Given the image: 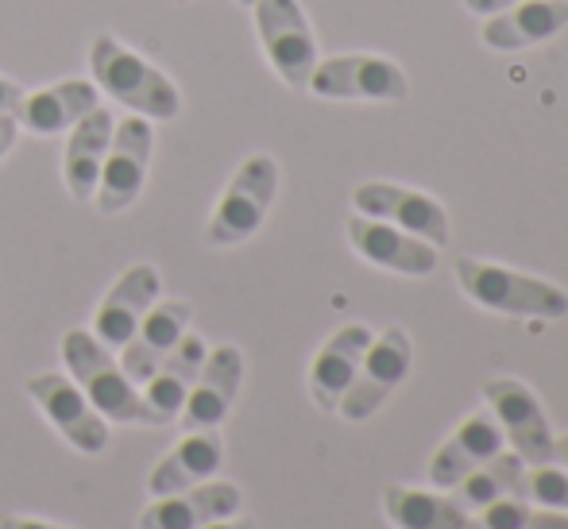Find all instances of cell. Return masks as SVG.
<instances>
[{"instance_id":"cell-1","label":"cell","mask_w":568,"mask_h":529,"mask_svg":"<svg viewBox=\"0 0 568 529\" xmlns=\"http://www.w3.org/2000/svg\"><path fill=\"white\" fill-rule=\"evenodd\" d=\"M90 74L101 93L143 120H174L182 112L179 85L116 35H98L90 43Z\"/></svg>"},{"instance_id":"cell-2","label":"cell","mask_w":568,"mask_h":529,"mask_svg":"<svg viewBox=\"0 0 568 529\" xmlns=\"http://www.w3.org/2000/svg\"><path fill=\"white\" fill-rule=\"evenodd\" d=\"M62 364H67L70 379L82 387V395L98 406V414L105 421L159 425L155 414L143 403V395L135 390V383L124 375L120 359H113V348H105L93 333L70 328V333L62 336Z\"/></svg>"},{"instance_id":"cell-3","label":"cell","mask_w":568,"mask_h":529,"mask_svg":"<svg viewBox=\"0 0 568 529\" xmlns=\"http://www.w3.org/2000/svg\"><path fill=\"white\" fill-rule=\"evenodd\" d=\"M453 271L460 291L479 309H491V314L503 317H538V321H557L568 314V294L557 283H546V278L523 275V271H510L503 263L471 260V255H460L453 263Z\"/></svg>"},{"instance_id":"cell-4","label":"cell","mask_w":568,"mask_h":529,"mask_svg":"<svg viewBox=\"0 0 568 529\" xmlns=\"http://www.w3.org/2000/svg\"><path fill=\"white\" fill-rule=\"evenodd\" d=\"M275 190H278L275 159L271 155L244 159L225 186V194H221L217 210L210 216L205 240H210L213 247H236V244H244V240H252L255 232L263 228V221H267Z\"/></svg>"},{"instance_id":"cell-5","label":"cell","mask_w":568,"mask_h":529,"mask_svg":"<svg viewBox=\"0 0 568 529\" xmlns=\"http://www.w3.org/2000/svg\"><path fill=\"white\" fill-rule=\"evenodd\" d=\"M255 35L271 70L291 90H306L317 67V39L298 0H255Z\"/></svg>"},{"instance_id":"cell-6","label":"cell","mask_w":568,"mask_h":529,"mask_svg":"<svg viewBox=\"0 0 568 529\" xmlns=\"http://www.w3.org/2000/svg\"><path fill=\"white\" fill-rule=\"evenodd\" d=\"M306 90L325 101L398 105L410 93V82H406V70L383 54H333V59H317Z\"/></svg>"},{"instance_id":"cell-7","label":"cell","mask_w":568,"mask_h":529,"mask_svg":"<svg viewBox=\"0 0 568 529\" xmlns=\"http://www.w3.org/2000/svg\"><path fill=\"white\" fill-rule=\"evenodd\" d=\"M410 359H414V348H410V336H406L403 325H390L383 328L379 336H372L367 344L364 359L356 367V379L352 387L344 390L337 414L344 421H367L398 387L403 379L410 375Z\"/></svg>"},{"instance_id":"cell-8","label":"cell","mask_w":568,"mask_h":529,"mask_svg":"<svg viewBox=\"0 0 568 529\" xmlns=\"http://www.w3.org/2000/svg\"><path fill=\"white\" fill-rule=\"evenodd\" d=\"M484 398L491 418L499 421L503 437L515 445L523 464H554V433H549V418L541 410L538 395L526 387L523 379L510 375H495L484 383Z\"/></svg>"},{"instance_id":"cell-9","label":"cell","mask_w":568,"mask_h":529,"mask_svg":"<svg viewBox=\"0 0 568 529\" xmlns=\"http://www.w3.org/2000/svg\"><path fill=\"white\" fill-rule=\"evenodd\" d=\"M28 395L31 403L43 410V418L85 456H98L105 452L109 445V421L98 414V406L82 395L74 379L59 372H43V375H31L28 379Z\"/></svg>"},{"instance_id":"cell-10","label":"cell","mask_w":568,"mask_h":529,"mask_svg":"<svg viewBox=\"0 0 568 529\" xmlns=\"http://www.w3.org/2000/svg\"><path fill=\"white\" fill-rule=\"evenodd\" d=\"M151 147H155V132H151V120L128 116L113 128V143H109L105 166H101L98 182V210L105 216L124 213L128 205L140 197L143 182H148V163Z\"/></svg>"},{"instance_id":"cell-11","label":"cell","mask_w":568,"mask_h":529,"mask_svg":"<svg viewBox=\"0 0 568 529\" xmlns=\"http://www.w3.org/2000/svg\"><path fill=\"white\" fill-rule=\"evenodd\" d=\"M352 205H356V213L395 224V228L410 232L434 247L449 244V216L437 197L422 194V190L395 186V182H364L352 190Z\"/></svg>"},{"instance_id":"cell-12","label":"cell","mask_w":568,"mask_h":529,"mask_svg":"<svg viewBox=\"0 0 568 529\" xmlns=\"http://www.w3.org/2000/svg\"><path fill=\"white\" fill-rule=\"evenodd\" d=\"M344 228H348L352 252L372 263V267L395 271V275H406V278H426L437 271V247L410 236V232L395 228V224L352 213Z\"/></svg>"},{"instance_id":"cell-13","label":"cell","mask_w":568,"mask_h":529,"mask_svg":"<svg viewBox=\"0 0 568 529\" xmlns=\"http://www.w3.org/2000/svg\"><path fill=\"white\" fill-rule=\"evenodd\" d=\"M240 383H244V352L236 344H221V348L205 352L202 372L182 403V425L186 429H217L236 403Z\"/></svg>"},{"instance_id":"cell-14","label":"cell","mask_w":568,"mask_h":529,"mask_svg":"<svg viewBox=\"0 0 568 529\" xmlns=\"http://www.w3.org/2000/svg\"><path fill=\"white\" fill-rule=\"evenodd\" d=\"M240 510V487L225 479H205L197 487L174 495H159L140 515V529H202L225 522Z\"/></svg>"},{"instance_id":"cell-15","label":"cell","mask_w":568,"mask_h":529,"mask_svg":"<svg viewBox=\"0 0 568 529\" xmlns=\"http://www.w3.org/2000/svg\"><path fill=\"white\" fill-rule=\"evenodd\" d=\"M159 302V271L151 263H135L113 283V291L105 294V302L98 306L93 317V336L105 348H124L128 336L135 333L148 309Z\"/></svg>"},{"instance_id":"cell-16","label":"cell","mask_w":568,"mask_h":529,"mask_svg":"<svg viewBox=\"0 0 568 529\" xmlns=\"http://www.w3.org/2000/svg\"><path fill=\"white\" fill-rule=\"evenodd\" d=\"M190 321H194V306L190 302H155L148 317L135 325L128 344L120 348V367L132 383H148L151 372L163 364V356L186 336Z\"/></svg>"},{"instance_id":"cell-17","label":"cell","mask_w":568,"mask_h":529,"mask_svg":"<svg viewBox=\"0 0 568 529\" xmlns=\"http://www.w3.org/2000/svg\"><path fill=\"white\" fill-rule=\"evenodd\" d=\"M372 336H375L372 328H367L364 321H356V325H341L337 333L322 344V352H317L314 364H310V398H314L317 410L333 414L341 406L344 390L356 379V367H359V359H364Z\"/></svg>"},{"instance_id":"cell-18","label":"cell","mask_w":568,"mask_h":529,"mask_svg":"<svg viewBox=\"0 0 568 529\" xmlns=\"http://www.w3.org/2000/svg\"><path fill=\"white\" fill-rule=\"evenodd\" d=\"M503 429L491 418V410H479L471 418H464L456 425V433L445 440L442 448L429 460V484L449 491L453 484H460L468 471H476L479 464H487L495 452H503Z\"/></svg>"},{"instance_id":"cell-19","label":"cell","mask_w":568,"mask_h":529,"mask_svg":"<svg viewBox=\"0 0 568 529\" xmlns=\"http://www.w3.org/2000/svg\"><path fill=\"white\" fill-rule=\"evenodd\" d=\"M98 105H101L98 85L85 82V78H67V82H54L47 90L23 93L20 109H16V124L36 135H62L82 116H90Z\"/></svg>"},{"instance_id":"cell-20","label":"cell","mask_w":568,"mask_h":529,"mask_svg":"<svg viewBox=\"0 0 568 529\" xmlns=\"http://www.w3.org/2000/svg\"><path fill=\"white\" fill-rule=\"evenodd\" d=\"M225 464V440L217 429H186V437L151 468L148 491L155 495H174L197 487L205 479H213Z\"/></svg>"},{"instance_id":"cell-21","label":"cell","mask_w":568,"mask_h":529,"mask_svg":"<svg viewBox=\"0 0 568 529\" xmlns=\"http://www.w3.org/2000/svg\"><path fill=\"white\" fill-rule=\"evenodd\" d=\"M113 112L93 109L90 116H82L67 135V151H62V179L74 202H93L101 182V166H105L109 143H113Z\"/></svg>"},{"instance_id":"cell-22","label":"cell","mask_w":568,"mask_h":529,"mask_svg":"<svg viewBox=\"0 0 568 529\" xmlns=\"http://www.w3.org/2000/svg\"><path fill=\"white\" fill-rule=\"evenodd\" d=\"M205 352L210 348H205L202 336L186 328V336L166 352L163 364H159L155 372H151V379L143 383V403H148V410L155 414L159 425L179 421L182 403H186L190 387H194L197 372H202V364H205Z\"/></svg>"},{"instance_id":"cell-23","label":"cell","mask_w":568,"mask_h":529,"mask_svg":"<svg viewBox=\"0 0 568 529\" xmlns=\"http://www.w3.org/2000/svg\"><path fill=\"white\" fill-rule=\"evenodd\" d=\"M568 28V0H523L484 20V47L491 51H523L546 43Z\"/></svg>"},{"instance_id":"cell-24","label":"cell","mask_w":568,"mask_h":529,"mask_svg":"<svg viewBox=\"0 0 568 529\" xmlns=\"http://www.w3.org/2000/svg\"><path fill=\"white\" fill-rule=\"evenodd\" d=\"M383 515L395 529H460L464 515L449 495L414 491V487H383Z\"/></svg>"},{"instance_id":"cell-25","label":"cell","mask_w":568,"mask_h":529,"mask_svg":"<svg viewBox=\"0 0 568 529\" xmlns=\"http://www.w3.org/2000/svg\"><path fill=\"white\" fill-rule=\"evenodd\" d=\"M523 476V456L518 452H495L487 464H479L476 471L460 479V484L449 487V499L464 515H476V510L491 507V502L515 495V484Z\"/></svg>"},{"instance_id":"cell-26","label":"cell","mask_w":568,"mask_h":529,"mask_svg":"<svg viewBox=\"0 0 568 529\" xmlns=\"http://www.w3.org/2000/svg\"><path fill=\"white\" fill-rule=\"evenodd\" d=\"M515 495L526 502H541V507H549V510H568V468L538 464L534 471L518 476Z\"/></svg>"},{"instance_id":"cell-27","label":"cell","mask_w":568,"mask_h":529,"mask_svg":"<svg viewBox=\"0 0 568 529\" xmlns=\"http://www.w3.org/2000/svg\"><path fill=\"white\" fill-rule=\"evenodd\" d=\"M526 522H530V502L518 499V495H507V499L464 518L460 529H526Z\"/></svg>"},{"instance_id":"cell-28","label":"cell","mask_w":568,"mask_h":529,"mask_svg":"<svg viewBox=\"0 0 568 529\" xmlns=\"http://www.w3.org/2000/svg\"><path fill=\"white\" fill-rule=\"evenodd\" d=\"M23 101V90L12 82V78L0 74V116H16V109H20Z\"/></svg>"},{"instance_id":"cell-29","label":"cell","mask_w":568,"mask_h":529,"mask_svg":"<svg viewBox=\"0 0 568 529\" xmlns=\"http://www.w3.org/2000/svg\"><path fill=\"white\" fill-rule=\"evenodd\" d=\"M526 529H568V515H557V510H530Z\"/></svg>"},{"instance_id":"cell-30","label":"cell","mask_w":568,"mask_h":529,"mask_svg":"<svg viewBox=\"0 0 568 529\" xmlns=\"http://www.w3.org/2000/svg\"><path fill=\"white\" fill-rule=\"evenodd\" d=\"M510 4H523V0H464V8H468L471 16H495V12H503V8H510Z\"/></svg>"},{"instance_id":"cell-31","label":"cell","mask_w":568,"mask_h":529,"mask_svg":"<svg viewBox=\"0 0 568 529\" xmlns=\"http://www.w3.org/2000/svg\"><path fill=\"white\" fill-rule=\"evenodd\" d=\"M16 135H20V124H16V116H0V159H4L8 151L16 147Z\"/></svg>"},{"instance_id":"cell-32","label":"cell","mask_w":568,"mask_h":529,"mask_svg":"<svg viewBox=\"0 0 568 529\" xmlns=\"http://www.w3.org/2000/svg\"><path fill=\"white\" fill-rule=\"evenodd\" d=\"M0 529H62V526L36 522V518H16V515H4V518H0Z\"/></svg>"},{"instance_id":"cell-33","label":"cell","mask_w":568,"mask_h":529,"mask_svg":"<svg viewBox=\"0 0 568 529\" xmlns=\"http://www.w3.org/2000/svg\"><path fill=\"white\" fill-rule=\"evenodd\" d=\"M554 464H561V468H568V433H561V437H554Z\"/></svg>"},{"instance_id":"cell-34","label":"cell","mask_w":568,"mask_h":529,"mask_svg":"<svg viewBox=\"0 0 568 529\" xmlns=\"http://www.w3.org/2000/svg\"><path fill=\"white\" fill-rule=\"evenodd\" d=\"M202 529H255L252 518H225V522H213V526H202Z\"/></svg>"},{"instance_id":"cell-35","label":"cell","mask_w":568,"mask_h":529,"mask_svg":"<svg viewBox=\"0 0 568 529\" xmlns=\"http://www.w3.org/2000/svg\"><path fill=\"white\" fill-rule=\"evenodd\" d=\"M240 4H244V8H252V4H255V0H240Z\"/></svg>"},{"instance_id":"cell-36","label":"cell","mask_w":568,"mask_h":529,"mask_svg":"<svg viewBox=\"0 0 568 529\" xmlns=\"http://www.w3.org/2000/svg\"><path fill=\"white\" fill-rule=\"evenodd\" d=\"M179 4H190V0H179Z\"/></svg>"}]
</instances>
